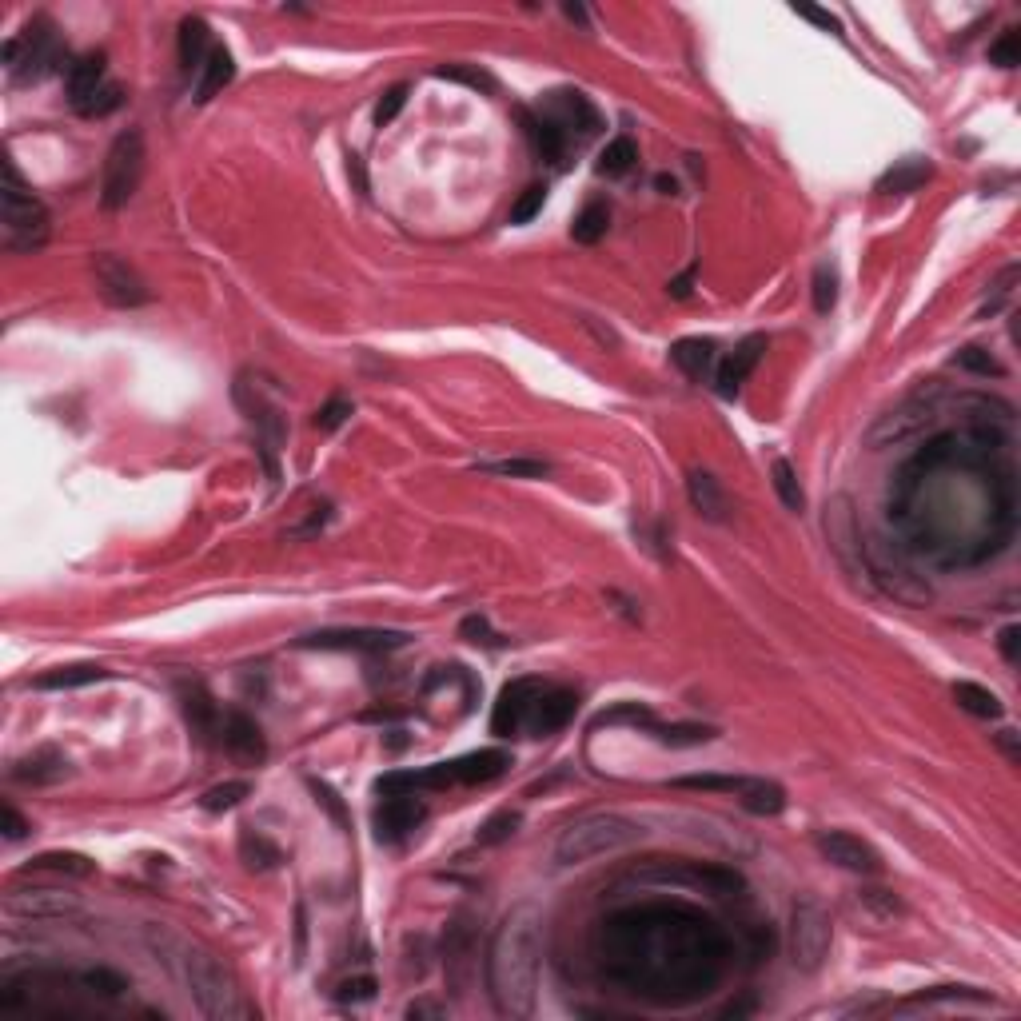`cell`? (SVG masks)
Here are the masks:
<instances>
[{"instance_id":"1","label":"cell","mask_w":1021,"mask_h":1021,"mask_svg":"<svg viewBox=\"0 0 1021 1021\" xmlns=\"http://www.w3.org/2000/svg\"><path fill=\"white\" fill-rule=\"evenodd\" d=\"M539 966H543V910L519 902L495 930L487 958L491 1002L503 1018H531L539 1002Z\"/></svg>"},{"instance_id":"2","label":"cell","mask_w":1021,"mask_h":1021,"mask_svg":"<svg viewBox=\"0 0 1021 1021\" xmlns=\"http://www.w3.org/2000/svg\"><path fill=\"white\" fill-rule=\"evenodd\" d=\"M152 946H156L160 958L184 978V986L192 990V998H196V1006H200L204 1018L244 1021L256 1014V1010L248 1006V998H244L236 974H232L216 954H208L204 946L180 942V938H156V934H152Z\"/></svg>"},{"instance_id":"3","label":"cell","mask_w":1021,"mask_h":1021,"mask_svg":"<svg viewBox=\"0 0 1021 1021\" xmlns=\"http://www.w3.org/2000/svg\"><path fill=\"white\" fill-rule=\"evenodd\" d=\"M643 838V826L631 822L627 814H615V810H595V814H583L575 822H567L555 838V862L559 866H583L591 858H603V854H615V850H627Z\"/></svg>"},{"instance_id":"4","label":"cell","mask_w":1021,"mask_h":1021,"mask_svg":"<svg viewBox=\"0 0 1021 1021\" xmlns=\"http://www.w3.org/2000/svg\"><path fill=\"white\" fill-rule=\"evenodd\" d=\"M4 248L16 256H32L48 244L52 236V216L44 208V200L20 180L16 164L4 160Z\"/></svg>"},{"instance_id":"5","label":"cell","mask_w":1021,"mask_h":1021,"mask_svg":"<svg viewBox=\"0 0 1021 1021\" xmlns=\"http://www.w3.org/2000/svg\"><path fill=\"white\" fill-rule=\"evenodd\" d=\"M4 64L16 84H40L56 68H64V44L48 20H32L24 36H12L4 44Z\"/></svg>"},{"instance_id":"6","label":"cell","mask_w":1021,"mask_h":1021,"mask_svg":"<svg viewBox=\"0 0 1021 1021\" xmlns=\"http://www.w3.org/2000/svg\"><path fill=\"white\" fill-rule=\"evenodd\" d=\"M144 160H148V152H144V136L136 128H128L112 140L108 160H104V180H100V204L108 212L124 208L136 196V188L144 180Z\"/></svg>"},{"instance_id":"7","label":"cell","mask_w":1021,"mask_h":1021,"mask_svg":"<svg viewBox=\"0 0 1021 1021\" xmlns=\"http://www.w3.org/2000/svg\"><path fill=\"white\" fill-rule=\"evenodd\" d=\"M511 766L507 750H475L463 754L455 762H435L427 770H415L419 790H443V786H479V782H495L503 770Z\"/></svg>"},{"instance_id":"8","label":"cell","mask_w":1021,"mask_h":1021,"mask_svg":"<svg viewBox=\"0 0 1021 1021\" xmlns=\"http://www.w3.org/2000/svg\"><path fill=\"white\" fill-rule=\"evenodd\" d=\"M830 954V918L818 902H798L790 914V958L798 970L814 974Z\"/></svg>"},{"instance_id":"9","label":"cell","mask_w":1021,"mask_h":1021,"mask_svg":"<svg viewBox=\"0 0 1021 1021\" xmlns=\"http://www.w3.org/2000/svg\"><path fill=\"white\" fill-rule=\"evenodd\" d=\"M92 272H96V288H100V296L112 304V308H140V304H148V288H144V280L120 260V256H112V252H104V256H96L92 260Z\"/></svg>"},{"instance_id":"10","label":"cell","mask_w":1021,"mask_h":1021,"mask_svg":"<svg viewBox=\"0 0 1021 1021\" xmlns=\"http://www.w3.org/2000/svg\"><path fill=\"white\" fill-rule=\"evenodd\" d=\"M539 690H543V682L539 679L507 682V686L499 690L495 710H491V730H495L499 738H515V734H523V730H527V718H531V706H535V698H539Z\"/></svg>"},{"instance_id":"11","label":"cell","mask_w":1021,"mask_h":1021,"mask_svg":"<svg viewBox=\"0 0 1021 1021\" xmlns=\"http://www.w3.org/2000/svg\"><path fill=\"white\" fill-rule=\"evenodd\" d=\"M427 818V806L415 794H383V802L375 806V838L379 842H403L407 834H415Z\"/></svg>"},{"instance_id":"12","label":"cell","mask_w":1021,"mask_h":1021,"mask_svg":"<svg viewBox=\"0 0 1021 1021\" xmlns=\"http://www.w3.org/2000/svg\"><path fill=\"white\" fill-rule=\"evenodd\" d=\"M818 854L842 870H854V874H882V858L870 842L846 834V830H826L818 834Z\"/></svg>"},{"instance_id":"13","label":"cell","mask_w":1021,"mask_h":1021,"mask_svg":"<svg viewBox=\"0 0 1021 1021\" xmlns=\"http://www.w3.org/2000/svg\"><path fill=\"white\" fill-rule=\"evenodd\" d=\"M407 635L399 631H316L300 639V647H320V651H363V655H383L403 647Z\"/></svg>"},{"instance_id":"14","label":"cell","mask_w":1021,"mask_h":1021,"mask_svg":"<svg viewBox=\"0 0 1021 1021\" xmlns=\"http://www.w3.org/2000/svg\"><path fill=\"white\" fill-rule=\"evenodd\" d=\"M220 742H224V750L236 758V762H248V766H260L264 758H268V742H264V730L248 718V714H240V710H228L224 718H220Z\"/></svg>"},{"instance_id":"15","label":"cell","mask_w":1021,"mask_h":1021,"mask_svg":"<svg viewBox=\"0 0 1021 1021\" xmlns=\"http://www.w3.org/2000/svg\"><path fill=\"white\" fill-rule=\"evenodd\" d=\"M575 706H579V694L575 690H563V686H543L535 706H531V718H527V734L543 738V734H555L563 730L571 718H575Z\"/></svg>"},{"instance_id":"16","label":"cell","mask_w":1021,"mask_h":1021,"mask_svg":"<svg viewBox=\"0 0 1021 1021\" xmlns=\"http://www.w3.org/2000/svg\"><path fill=\"white\" fill-rule=\"evenodd\" d=\"M4 910L20 914V918H64V914L80 910V898L60 894V890H12L4 898Z\"/></svg>"},{"instance_id":"17","label":"cell","mask_w":1021,"mask_h":1021,"mask_svg":"<svg viewBox=\"0 0 1021 1021\" xmlns=\"http://www.w3.org/2000/svg\"><path fill=\"white\" fill-rule=\"evenodd\" d=\"M543 116H547V120H555L567 136H575V128H579V136H591V132H595V124H599L595 108H591L579 92H551V96H547V104H543Z\"/></svg>"},{"instance_id":"18","label":"cell","mask_w":1021,"mask_h":1021,"mask_svg":"<svg viewBox=\"0 0 1021 1021\" xmlns=\"http://www.w3.org/2000/svg\"><path fill=\"white\" fill-rule=\"evenodd\" d=\"M762 351H766V340L762 336H746V340L738 343L726 359H722V367H718V395L722 399H730V395H738V387L746 383V375L758 367V359H762Z\"/></svg>"},{"instance_id":"19","label":"cell","mask_w":1021,"mask_h":1021,"mask_svg":"<svg viewBox=\"0 0 1021 1021\" xmlns=\"http://www.w3.org/2000/svg\"><path fill=\"white\" fill-rule=\"evenodd\" d=\"M686 495H690V507H694L706 523H726V519H730V499H726L722 483H718L710 471L694 467V471L686 475Z\"/></svg>"},{"instance_id":"20","label":"cell","mask_w":1021,"mask_h":1021,"mask_svg":"<svg viewBox=\"0 0 1021 1021\" xmlns=\"http://www.w3.org/2000/svg\"><path fill=\"white\" fill-rule=\"evenodd\" d=\"M104 84H108V76H104V52H88V56H80V60L68 64L64 88H68V104H72V108H84Z\"/></svg>"},{"instance_id":"21","label":"cell","mask_w":1021,"mask_h":1021,"mask_svg":"<svg viewBox=\"0 0 1021 1021\" xmlns=\"http://www.w3.org/2000/svg\"><path fill=\"white\" fill-rule=\"evenodd\" d=\"M930 176H934V164H930V160L906 156V160H898L890 172L878 176V192H882V196H910V192H918Z\"/></svg>"},{"instance_id":"22","label":"cell","mask_w":1021,"mask_h":1021,"mask_svg":"<svg viewBox=\"0 0 1021 1021\" xmlns=\"http://www.w3.org/2000/svg\"><path fill=\"white\" fill-rule=\"evenodd\" d=\"M64 774H68V758H64V754H56L52 746H44V750H32L28 758L12 762V778H16V782H32V786H48V782H60Z\"/></svg>"},{"instance_id":"23","label":"cell","mask_w":1021,"mask_h":1021,"mask_svg":"<svg viewBox=\"0 0 1021 1021\" xmlns=\"http://www.w3.org/2000/svg\"><path fill=\"white\" fill-rule=\"evenodd\" d=\"M671 359L686 379H706L714 371V359H718V347L714 340H702V336H690V340H679L671 347Z\"/></svg>"},{"instance_id":"24","label":"cell","mask_w":1021,"mask_h":1021,"mask_svg":"<svg viewBox=\"0 0 1021 1021\" xmlns=\"http://www.w3.org/2000/svg\"><path fill=\"white\" fill-rule=\"evenodd\" d=\"M232 76H236V60H232V52H228V48H212V56L204 60L200 80H196V100H200V104H208L216 92H224V88L232 84Z\"/></svg>"},{"instance_id":"25","label":"cell","mask_w":1021,"mask_h":1021,"mask_svg":"<svg viewBox=\"0 0 1021 1021\" xmlns=\"http://www.w3.org/2000/svg\"><path fill=\"white\" fill-rule=\"evenodd\" d=\"M527 136H531V144H535V152L543 156V160H551V164H559L563 156H567V144H571V136L555 124V120H547L543 112L539 116H527Z\"/></svg>"},{"instance_id":"26","label":"cell","mask_w":1021,"mask_h":1021,"mask_svg":"<svg viewBox=\"0 0 1021 1021\" xmlns=\"http://www.w3.org/2000/svg\"><path fill=\"white\" fill-rule=\"evenodd\" d=\"M954 702H958L966 714H974V718H1002V714H1006L1002 698H998L994 690L978 686V682H954Z\"/></svg>"},{"instance_id":"27","label":"cell","mask_w":1021,"mask_h":1021,"mask_svg":"<svg viewBox=\"0 0 1021 1021\" xmlns=\"http://www.w3.org/2000/svg\"><path fill=\"white\" fill-rule=\"evenodd\" d=\"M738 802H742L750 814H762V818H770V814H782V806H786V790H782L778 782H766V778H750V782H746V790L738 794Z\"/></svg>"},{"instance_id":"28","label":"cell","mask_w":1021,"mask_h":1021,"mask_svg":"<svg viewBox=\"0 0 1021 1021\" xmlns=\"http://www.w3.org/2000/svg\"><path fill=\"white\" fill-rule=\"evenodd\" d=\"M212 56L208 48V24L200 16H188L180 24V64L192 72V68H204V60Z\"/></svg>"},{"instance_id":"29","label":"cell","mask_w":1021,"mask_h":1021,"mask_svg":"<svg viewBox=\"0 0 1021 1021\" xmlns=\"http://www.w3.org/2000/svg\"><path fill=\"white\" fill-rule=\"evenodd\" d=\"M100 679H108L104 667H96V663H76V667H56V671L40 675L32 686H36V690H76V686H88V682H100Z\"/></svg>"},{"instance_id":"30","label":"cell","mask_w":1021,"mask_h":1021,"mask_svg":"<svg viewBox=\"0 0 1021 1021\" xmlns=\"http://www.w3.org/2000/svg\"><path fill=\"white\" fill-rule=\"evenodd\" d=\"M607 224H611V208H607L603 200H591V204L575 216L571 236H575L579 244H599V240L607 236Z\"/></svg>"},{"instance_id":"31","label":"cell","mask_w":1021,"mask_h":1021,"mask_svg":"<svg viewBox=\"0 0 1021 1021\" xmlns=\"http://www.w3.org/2000/svg\"><path fill=\"white\" fill-rule=\"evenodd\" d=\"M750 778L742 774H686V778H675L679 790H702V794H742Z\"/></svg>"},{"instance_id":"32","label":"cell","mask_w":1021,"mask_h":1021,"mask_svg":"<svg viewBox=\"0 0 1021 1021\" xmlns=\"http://www.w3.org/2000/svg\"><path fill=\"white\" fill-rule=\"evenodd\" d=\"M635 160H639L635 140H631V136H615V140L599 152L595 172H599V176H623V172H631V164H635Z\"/></svg>"},{"instance_id":"33","label":"cell","mask_w":1021,"mask_h":1021,"mask_svg":"<svg viewBox=\"0 0 1021 1021\" xmlns=\"http://www.w3.org/2000/svg\"><path fill=\"white\" fill-rule=\"evenodd\" d=\"M770 483H774V491H778V499H782V507H786V511H802V507H806V495H802L798 471H794L786 459H774V463H770Z\"/></svg>"},{"instance_id":"34","label":"cell","mask_w":1021,"mask_h":1021,"mask_svg":"<svg viewBox=\"0 0 1021 1021\" xmlns=\"http://www.w3.org/2000/svg\"><path fill=\"white\" fill-rule=\"evenodd\" d=\"M184 714H188V722L208 738V734H220V710H216V702L196 686V690H188L184 694Z\"/></svg>"},{"instance_id":"35","label":"cell","mask_w":1021,"mask_h":1021,"mask_svg":"<svg viewBox=\"0 0 1021 1021\" xmlns=\"http://www.w3.org/2000/svg\"><path fill=\"white\" fill-rule=\"evenodd\" d=\"M32 870H56V874L88 878L96 866H92L84 854H72V850H52V854H40V858H32Z\"/></svg>"},{"instance_id":"36","label":"cell","mask_w":1021,"mask_h":1021,"mask_svg":"<svg viewBox=\"0 0 1021 1021\" xmlns=\"http://www.w3.org/2000/svg\"><path fill=\"white\" fill-rule=\"evenodd\" d=\"M479 467L491 475H507V479H547L551 475V463H543V459H491Z\"/></svg>"},{"instance_id":"37","label":"cell","mask_w":1021,"mask_h":1021,"mask_svg":"<svg viewBox=\"0 0 1021 1021\" xmlns=\"http://www.w3.org/2000/svg\"><path fill=\"white\" fill-rule=\"evenodd\" d=\"M467 966H471V938H467L463 926H455L451 938H447V970H451L459 990L467 986Z\"/></svg>"},{"instance_id":"38","label":"cell","mask_w":1021,"mask_h":1021,"mask_svg":"<svg viewBox=\"0 0 1021 1021\" xmlns=\"http://www.w3.org/2000/svg\"><path fill=\"white\" fill-rule=\"evenodd\" d=\"M647 726H651L655 738L667 742V746H702V742L714 738L710 726H690V722H682V726H655V722H647Z\"/></svg>"},{"instance_id":"39","label":"cell","mask_w":1021,"mask_h":1021,"mask_svg":"<svg viewBox=\"0 0 1021 1021\" xmlns=\"http://www.w3.org/2000/svg\"><path fill=\"white\" fill-rule=\"evenodd\" d=\"M248 794H252V786H248V782H224V786H212V790L200 798V806H204V810H212V814H220V810L240 806Z\"/></svg>"},{"instance_id":"40","label":"cell","mask_w":1021,"mask_h":1021,"mask_svg":"<svg viewBox=\"0 0 1021 1021\" xmlns=\"http://www.w3.org/2000/svg\"><path fill=\"white\" fill-rule=\"evenodd\" d=\"M519 814L515 810H503V814H495V818H487L483 826H479V834H475V842L479 846H499V842H507L515 830H519Z\"/></svg>"},{"instance_id":"41","label":"cell","mask_w":1021,"mask_h":1021,"mask_svg":"<svg viewBox=\"0 0 1021 1021\" xmlns=\"http://www.w3.org/2000/svg\"><path fill=\"white\" fill-rule=\"evenodd\" d=\"M834 304H838V272L830 264H818L814 268V312L826 316Z\"/></svg>"},{"instance_id":"42","label":"cell","mask_w":1021,"mask_h":1021,"mask_svg":"<svg viewBox=\"0 0 1021 1021\" xmlns=\"http://www.w3.org/2000/svg\"><path fill=\"white\" fill-rule=\"evenodd\" d=\"M240 854H244V862H248L252 870H268L272 862H280V850H276L272 842H264L260 834H256V838L244 834V838H240Z\"/></svg>"},{"instance_id":"43","label":"cell","mask_w":1021,"mask_h":1021,"mask_svg":"<svg viewBox=\"0 0 1021 1021\" xmlns=\"http://www.w3.org/2000/svg\"><path fill=\"white\" fill-rule=\"evenodd\" d=\"M954 363L966 367V371H974V375H1002V363H998L990 351H982V347H962V351L954 355Z\"/></svg>"},{"instance_id":"44","label":"cell","mask_w":1021,"mask_h":1021,"mask_svg":"<svg viewBox=\"0 0 1021 1021\" xmlns=\"http://www.w3.org/2000/svg\"><path fill=\"white\" fill-rule=\"evenodd\" d=\"M443 80H455V84H467V88H479V92H495V80L479 68H463V64H443L439 68Z\"/></svg>"},{"instance_id":"45","label":"cell","mask_w":1021,"mask_h":1021,"mask_svg":"<svg viewBox=\"0 0 1021 1021\" xmlns=\"http://www.w3.org/2000/svg\"><path fill=\"white\" fill-rule=\"evenodd\" d=\"M543 204H547V188H543V184L527 188V192L519 196V204L511 208V224H531V220L543 212Z\"/></svg>"},{"instance_id":"46","label":"cell","mask_w":1021,"mask_h":1021,"mask_svg":"<svg viewBox=\"0 0 1021 1021\" xmlns=\"http://www.w3.org/2000/svg\"><path fill=\"white\" fill-rule=\"evenodd\" d=\"M990 64H998V68H1018L1021 64V36L1018 32H1002V40L990 48Z\"/></svg>"},{"instance_id":"47","label":"cell","mask_w":1021,"mask_h":1021,"mask_svg":"<svg viewBox=\"0 0 1021 1021\" xmlns=\"http://www.w3.org/2000/svg\"><path fill=\"white\" fill-rule=\"evenodd\" d=\"M403 104H407V84L387 88V92H383V100L375 104V124H379V128H383V124H391V120L403 112Z\"/></svg>"},{"instance_id":"48","label":"cell","mask_w":1021,"mask_h":1021,"mask_svg":"<svg viewBox=\"0 0 1021 1021\" xmlns=\"http://www.w3.org/2000/svg\"><path fill=\"white\" fill-rule=\"evenodd\" d=\"M120 100H124V96H120V88H116V84H104V88H100V92H96L84 108H76V112H80V116H108V112H116V108H120Z\"/></svg>"},{"instance_id":"49","label":"cell","mask_w":1021,"mask_h":1021,"mask_svg":"<svg viewBox=\"0 0 1021 1021\" xmlns=\"http://www.w3.org/2000/svg\"><path fill=\"white\" fill-rule=\"evenodd\" d=\"M312 794H316V802H320V806H324V810H328V814L340 822L343 830H347V810H343L340 794H336L328 782H312Z\"/></svg>"},{"instance_id":"50","label":"cell","mask_w":1021,"mask_h":1021,"mask_svg":"<svg viewBox=\"0 0 1021 1021\" xmlns=\"http://www.w3.org/2000/svg\"><path fill=\"white\" fill-rule=\"evenodd\" d=\"M463 639H471V643H483V647H499V635H491V627H487V619L483 615H471V619H463Z\"/></svg>"},{"instance_id":"51","label":"cell","mask_w":1021,"mask_h":1021,"mask_svg":"<svg viewBox=\"0 0 1021 1021\" xmlns=\"http://www.w3.org/2000/svg\"><path fill=\"white\" fill-rule=\"evenodd\" d=\"M347 415H351V403H347V399H332L328 407H320V415H316V427H320V431H336V427H340Z\"/></svg>"},{"instance_id":"52","label":"cell","mask_w":1021,"mask_h":1021,"mask_svg":"<svg viewBox=\"0 0 1021 1021\" xmlns=\"http://www.w3.org/2000/svg\"><path fill=\"white\" fill-rule=\"evenodd\" d=\"M1014 280H1018V268H1006V272H1002V280L994 284V300H990V304L982 308V316H994V312H998V308H1002V304H1006V300L1014 296V288H1010Z\"/></svg>"},{"instance_id":"53","label":"cell","mask_w":1021,"mask_h":1021,"mask_svg":"<svg viewBox=\"0 0 1021 1021\" xmlns=\"http://www.w3.org/2000/svg\"><path fill=\"white\" fill-rule=\"evenodd\" d=\"M336 998L340 1002H371L375 998V982L371 978H351V982H343Z\"/></svg>"},{"instance_id":"54","label":"cell","mask_w":1021,"mask_h":1021,"mask_svg":"<svg viewBox=\"0 0 1021 1021\" xmlns=\"http://www.w3.org/2000/svg\"><path fill=\"white\" fill-rule=\"evenodd\" d=\"M998 647H1002V659H1006V663H1018V659H1021V627H1018V623L1002 627V635H998Z\"/></svg>"},{"instance_id":"55","label":"cell","mask_w":1021,"mask_h":1021,"mask_svg":"<svg viewBox=\"0 0 1021 1021\" xmlns=\"http://www.w3.org/2000/svg\"><path fill=\"white\" fill-rule=\"evenodd\" d=\"M802 20H810V24H818V28H830V32H838L842 36V20L834 16V12H822V8H806V4H798L794 8Z\"/></svg>"},{"instance_id":"56","label":"cell","mask_w":1021,"mask_h":1021,"mask_svg":"<svg viewBox=\"0 0 1021 1021\" xmlns=\"http://www.w3.org/2000/svg\"><path fill=\"white\" fill-rule=\"evenodd\" d=\"M0 818H4V838H8V842H16V838H24V834H28V822H24L12 806H4V814H0Z\"/></svg>"},{"instance_id":"57","label":"cell","mask_w":1021,"mask_h":1021,"mask_svg":"<svg viewBox=\"0 0 1021 1021\" xmlns=\"http://www.w3.org/2000/svg\"><path fill=\"white\" fill-rule=\"evenodd\" d=\"M690 284H694V268H690V272H682V276H675V280L667 284V292H671L675 300H686V296H690Z\"/></svg>"},{"instance_id":"58","label":"cell","mask_w":1021,"mask_h":1021,"mask_svg":"<svg viewBox=\"0 0 1021 1021\" xmlns=\"http://www.w3.org/2000/svg\"><path fill=\"white\" fill-rule=\"evenodd\" d=\"M998 746H1002V750H1006V758H1010V762H1018V758H1021V750H1018V734H1014V730H1002V734H998Z\"/></svg>"},{"instance_id":"59","label":"cell","mask_w":1021,"mask_h":1021,"mask_svg":"<svg viewBox=\"0 0 1021 1021\" xmlns=\"http://www.w3.org/2000/svg\"><path fill=\"white\" fill-rule=\"evenodd\" d=\"M407 1018H443V1010L431 1002H415V1006H407Z\"/></svg>"},{"instance_id":"60","label":"cell","mask_w":1021,"mask_h":1021,"mask_svg":"<svg viewBox=\"0 0 1021 1021\" xmlns=\"http://www.w3.org/2000/svg\"><path fill=\"white\" fill-rule=\"evenodd\" d=\"M347 176L355 180V188H359V192H367V180H363V164H359V156H351V160H347Z\"/></svg>"},{"instance_id":"61","label":"cell","mask_w":1021,"mask_h":1021,"mask_svg":"<svg viewBox=\"0 0 1021 1021\" xmlns=\"http://www.w3.org/2000/svg\"><path fill=\"white\" fill-rule=\"evenodd\" d=\"M567 16H571V20H587V12H583L579 4H567Z\"/></svg>"}]
</instances>
